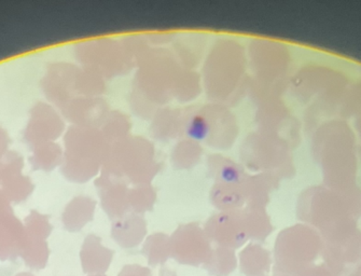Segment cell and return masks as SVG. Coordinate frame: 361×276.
I'll return each mask as SVG.
<instances>
[{"label":"cell","mask_w":361,"mask_h":276,"mask_svg":"<svg viewBox=\"0 0 361 276\" xmlns=\"http://www.w3.org/2000/svg\"><path fill=\"white\" fill-rule=\"evenodd\" d=\"M322 249L320 235L309 227L297 224L281 231L275 243L273 275H297L313 265Z\"/></svg>","instance_id":"cell-1"},{"label":"cell","mask_w":361,"mask_h":276,"mask_svg":"<svg viewBox=\"0 0 361 276\" xmlns=\"http://www.w3.org/2000/svg\"><path fill=\"white\" fill-rule=\"evenodd\" d=\"M322 233V257L325 265L342 276L348 265L361 263V231L355 220L341 222Z\"/></svg>","instance_id":"cell-2"},{"label":"cell","mask_w":361,"mask_h":276,"mask_svg":"<svg viewBox=\"0 0 361 276\" xmlns=\"http://www.w3.org/2000/svg\"><path fill=\"white\" fill-rule=\"evenodd\" d=\"M207 235L197 224L179 227L171 238V257L180 265L199 267L211 256Z\"/></svg>","instance_id":"cell-3"},{"label":"cell","mask_w":361,"mask_h":276,"mask_svg":"<svg viewBox=\"0 0 361 276\" xmlns=\"http://www.w3.org/2000/svg\"><path fill=\"white\" fill-rule=\"evenodd\" d=\"M205 233L207 238L226 248H238L248 239L245 218H238L234 215H220L215 217L206 224Z\"/></svg>","instance_id":"cell-4"},{"label":"cell","mask_w":361,"mask_h":276,"mask_svg":"<svg viewBox=\"0 0 361 276\" xmlns=\"http://www.w3.org/2000/svg\"><path fill=\"white\" fill-rule=\"evenodd\" d=\"M101 239L89 235L81 249L80 258L85 274H105L109 269L115 251L102 245Z\"/></svg>","instance_id":"cell-5"},{"label":"cell","mask_w":361,"mask_h":276,"mask_svg":"<svg viewBox=\"0 0 361 276\" xmlns=\"http://www.w3.org/2000/svg\"><path fill=\"white\" fill-rule=\"evenodd\" d=\"M146 233L144 220L135 216L116 222L111 228L112 238L123 248H132L140 245Z\"/></svg>","instance_id":"cell-6"},{"label":"cell","mask_w":361,"mask_h":276,"mask_svg":"<svg viewBox=\"0 0 361 276\" xmlns=\"http://www.w3.org/2000/svg\"><path fill=\"white\" fill-rule=\"evenodd\" d=\"M240 271L246 276H265L270 271L271 253L258 244H250L240 253Z\"/></svg>","instance_id":"cell-7"},{"label":"cell","mask_w":361,"mask_h":276,"mask_svg":"<svg viewBox=\"0 0 361 276\" xmlns=\"http://www.w3.org/2000/svg\"><path fill=\"white\" fill-rule=\"evenodd\" d=\"M203 267L211 275L226 276L236 269L238 260L233 249L219 246L212 251Z\"/></svg>","instance_id":"cell-8"},{"label":"cell","mask_w":361,"mask_h":276,"mask_svg":"<svg viewBox=\"0 0 361 276\" xmlns=\"http://www.w3.org/2000/svg\"><path fill=\"white\" fill-rule=\"evenodd\" d=\"M142 253L152 267L164 265L171 258V239L162 233L151 235L147 239Z\"/></svg>","instance_id":"cell-9"},{"label":"cell","mask_w":361,"mask_h":276,"mask_svg":"<svg viewBox=\"0 0 361 276\" xmlns=\"http://www.w3.org/2000/svg\"><path fill=\"white\" fill-rule=\"evenodd\" d=\"M165 276H175L174 273H169L165 269H162ZM118 276H152L151 270L148 268L142 267L138 265H126Z\"/></svg>","instance_id":"cell-10"},{"label":"cell","mask_w":361,"mask_h":276,"mask_svg":"<svg viewBox=\"0 0 361 276\" xmlns=\"http://www.w3.org/2000/svg\"><path fill=\"white\" fill-rule=\"evenodd\" d=\"M295 276H336L327 265H311L310 267L302 270L300 273Z\"/></svg>","instance_id":"cell-11"},{"label":"cell","mask_w":361,"mask_h":276,"mask_svg":"<svg viewBox=\"0 0 361 276\" xmlns=\"http://www.w3.org/2000/svg\"><path fill=\"white\" fill-rule=\"evenodd\" d=\"M348 276H361V265H358Z\"/></svg>","instance_id":"cell-12"},{"label":"cell","mask_w":361,"mask_h":276,"mask_svg":"<svg viewBox=\"0 0 361 276\" xmlns=\"http://www.w3.org/2000/svg\"><path fill=\"white\" fill-rule=\"evenodd\" d=\"M16 276H34L32 273H28V272H23V273L18 274Z\"/></svg>","instance_id":"cell-13"},{"label":"cell","mask_w":361,"mask_h":276,"mask_svg":"<svg viewBox=\"0 0 361 276\" xmlns=\"http://www.w3.org/2000/svg\"><path fill=\"white\" fill-rule=\"evenodd\" d=\"M90 276H106L105 274H94V275H90Z\"/></svg>","instance_id":"cell-14"}]
</instances>
